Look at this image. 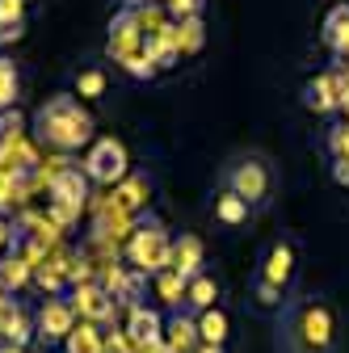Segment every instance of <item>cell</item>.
I'll use <instances>...</instances> for the list:
<instances>
[{
    "label": "cell",
    "instance_id": "1",
    "mask_svg": "<svg viewBox=\"0 0 349 353\" xmlns=\"http://www.w3.org/2000/svg\"><path fill=\"white\" fill-rule=\"evenodd\" d=\"M34 139L51 152H76L93 139V114L80 105V97L59 93L34 110Z\"/></svg>",
    "mask_w": 349,
    "mask_h": 353
},
{
    "label": "cell",
    "instance_id": "2",
    "mask_svg": "<svg viewBox=\"0 0 349 353\" xmlns=\"http://www.w3.org/2000/svg\"><path fill=\"white\" fill-rule=\"evenodd\" d=\"M286 353H332L337 345V316L324 299H303L286 312L282 324Z\"/></svg>",
    "mask_w": 349,
    "mask_h": 353
},
{
    "label": "cell",
    "instance_id": "3",
    "mask_svg": "<svg viewBox=\"0 0 349 353\" xmlns=\"http://www.w3.org/2000/svg\"><path fill=\"white\" fill-rule=\"evenodd\" d=\"M148 21H143V5L139 9H122L114 21H110V42H106V51H110V59L122 68V72H130L135 80H152L156 76V63H152V55H148V34L152 30H143Z\"/></svg>",
    "mask_w": 349,
    "mask_h": 353
},
{
    "label": "cell",
    "instance_id": "4",
    "mask_svg": "<svg viewBox=\"0 0 349 353\" xmlns=\"http://www.w3.org/2000/svg\"><path fill=\"white\" fill-rule=\"evenodd\" d=\"M223 190L244 198L248 206H266L274 198V164L261 152H244L223 168Z\"/></svg>",
    "mask_w": 349,
    "mask_h": 353
},
{
    "label": "cell",
    "instance_id": "5",
    "mask_svg": "<svg viewBox=\"0 0 349 353\" xmlns=\"http://www.w3.org/2000/svg\"><path fill=\"white\" fill-rule=\"evenodd\" d=\"M126 261L135 265L139 274H164L168 265H172V236L164 232L160 219H148V223H139L135 232H130Z\"/></svg>",
    "mask_w": 349,
    "mask_h": 353
},
{
    "label": "cell",
    "instance_id": "6",
    "mask_svg": "<svg viewBox=\"0 0 349 353\" xmlns=\"http://www.w3.org/2000/svg\"><path fill=\"white\" fill-rule=\"evenodd\" d=\"M130 160H126V148L114 139V135H106V139H97L93 148H89V156H84V176L89 181H97V185H122L126 181V168Z\"/></svg>",
    "mask_w": 349,
    "mask_h": 353
},
{
    "label": "cell",
    "instance_id": "7",
    "mask_svg": "<svg viewBox=\"0 0 349 353\" xmlns=\"http://www.w3.org/2000/svg\"><path fill=\"white\" fill-rule=\"evenodd\" d=\"M84 198H89L84 194V172L63 160L51 172V214H55V223H72L80 214V206H84Z\"/></svg>",
    "mask_w": 349,
    "mask_h": 353
},
{
    "label": "cell",
    "instance_id": "8",
    "mask_svg": "<svg viewBox=\"0 0 349 353\" xmlns=\"http://www.w3.org/2000/svg\"><path fill=\"white\" fill-rule=\"evenodd\" d=\"M72 328H76V307H72V299H47V303L38 307L34 332L42 336V345H63Z\"/></svg>",
    "mask_w": 349,
    "mask_h": 353
},
{
    "label": "cell",
    "instance_id": "9",
    "mask_svg": "<svg viewBox=\"0 0 349 353\" xmlns=\"http://www.w3.org/2000/svg\"><path fill=\"white\" fill-rule=\"evenodd\" d=\"M72 307H76V316L84 320V324H106V320H114V294L106 290V286H97V282H80L76 286V294H72Z\"/></svg>",
    "mask_w": 349,
    "mask_h": 353
},
{
    "label": "cell",
    "instance_id": "10",
    "mask_svg": "<svg viewBox=\"0 0 349 353\" xmlns=\"http://www.w3.org/2000/svg\"><path fill=\"white\" fill-rule=\"evenodd\" d=\"M122 332L130 336V345H135L139 353L164 341V324H160V316L152 312V307H143V303H139V307H130V320H126Z\"/></svg>",
    "mask_w": 349,
    "mask_h": 353
},
{
    "label": "cell",
    "instance_id": "11",
    "mask_svg": "<svg viewBox=\"0 0 349 353\" xmlns=\"http://www.w3.org/2000/svg\"><path fill=\"white\" fill-rule=\"evenodd\" d=\"M30 336H34V320H30V312H26L17 299H5V303H0V341L26 349Z\"/></svg>",
    "mask_w": 349,
    "mask_h": 353
},
{
    "label": "cell",
    "instance_id": "12",
    "mask_svg": "<svg viewBox=\"0 0 349 353\" xmlns=\"http://www.w3.org/2000/svg\"><path fill=\"white\" fill-rule=\"evenodd\" d=\"M295 244L290 240H274L270 244V252H266V261H261V278L266 282H274V286H290V278H295Z\"/></svg>",
    "mask_w": 349,
    "mask_h": 353
},
{
    "label": "cell",
    "instance_id": "13",
    "mask_svg": "<svg viewBox=\"0 0 349 353\" xmlns=\"http://www.w3.org/2000/svg\"><path fill=\"white\" fill-rule=\"evenodd\" d=\"M202 256H206L202 240L198 236H181V240H172V265H168V270H177L190 282V278L202 274Z\"/></svg>",
    "mask_w": 349,
    "mask_h": 353
},
{
    "label": "cell",
    "instance_id": "14",
    "mask_svg": "<svg viewBox=\"0 0 349 353\" xmlns=\"http://www.w3.org/2000/svg\"><path fill=\"white\" fill-rule=\"evenodd\" d=\"M303 105L316 110V114H332V110L341 105V88H337V80H332V76L308 80V84H303Z\"/></svg>",
    "mask_w": 349,
    "mask_h": 353
},
{
    "label": "cell",
    "instance_id": "15",
    "mask_svg": "<svg viewBox=\"0 0 349 353\" xmlns=\"http://www.w3.org/2000/svg\"><path fill=\"white\" fill-rule=\"evenodd\" d=\"M198 341H202V336H198V320H190V316H181V312L168 320V328H164V349H168V353H190Z\"/></svg>",
    "mask_w": 349,
    "mask_h": 353
},
{
    "label": "cell",
    "instance_id": "16",
    "mask_svg": "<svg viewBox=\"0 0 349 353\" xmlns=\"http://www.w3.org/2000/svg\"><path fill=\"white\" fill-rule=\"evenodd\" d=\"M63 349H68V353H106V332H101L97 324H84V320H80V324L68 332Z\"/></svg>",
    "mask_w": 349,
    "mask_h": 353
},
{
    "label": "cell",
    "instance_id": "17",
    "mask_svg": "<svg viewBox=\"0 0 349 353\" xmlns=\"http://www.w3.org/2000/svg\"><path fill=\"white\" fill-rule=\"evenodd\" d=\"M248 214H252V206H248L244 198H236L232 190H223L219 198H215V219H219L223 228H240V223H248Z\"/></svg>",
    "mask_w": 349,
    "mask_h": 353
},
{
    "label": "cell",
    "instance_id": "18",
    "mask_svg": "<svg viewBox=\"0 0 349 353\" xmlns=\"http://www.w3.org/2000/svg\"><path fill=\"white\" fill-rule=\"evenodd\" d=\"M34 278V265L26 261V256H5V261H0V286H5V290H21L26 282Z\"/></svg>",
    "mask_w": 349,
    "mask_h": 353
},
{
    "label": "cell",
    "instance_id": "19",
    "mask_svg": "<svg viewBox=\"0 0 349 353\" xmlns=\"http://www.w3.org/2000/svg\"><path fill=\"white\" fill-rule=\"evenodd\" d=\"M215 299H219V286H215V278H206V274L190 278V286H186V303L194 307V312H210Z\"/></svg>",
    "mask_w": 349,
    "mask_h": 353
},
{
    "label": "cell",
    "instance_id": "20",
    "mask_svg": "<svg viewBox=\"0 0 349 353\" xmlns=\"http://www.w3.org/2000/svg\"><path fill=\"white\" fill-rule=\"evenodd\" d=\"M152 190V181L148 176H130V181L118 190V198H114V210H122V214H130V210H139L143 206V194Z\"/></svg>",
    "mask_w": 349,
    "mask_h": 353
},
{
    "label": "cell",
    "instance_id": "21",
    "mask_svg": "<svg viewBox=\"0 0 349 353\" xmlns=\"http://www.w3.org/2000/svg\"><path fill=\"white\" fill-rule=\"evenodd\" d=\"M198 336H202V345H223V341H228V316L219 312V307L202 312V320H198Z\"/></svg>",
    "mask_w": 349,
    "mask_h": 353
},
{
    "label": "cell",
    "instance_id": "22",
    "mask_svg": "<svg viewBox=\"0 0 349 353\" xmlns=\"http://www.w3.org/2000/svg\"><path fill=\"white\" fill-rule=\"evenodd\" d=\"M186 286H190V282H186L177 270H164V274H156V294H160L168 307H181V303H186Z\"/></svg>",
    "mask_w": 349,
    "mask_h": 353
},
{
    "label": "cell",
    "instance_id": "23",
    "mask_svg": "<svg viewBox=\"0 0 349 353\" xmlns=\"http://www.w3.org/2000/svg\"><path fill=\"white\" fill-rule=\"evenodd\" d=\"M26 194V176L21 172H5L0 168V214H9Z\"/></svg>",
    "mask_w": 349,
    "mask_h": 353
},
{
    "label": "cell",
    "instance_id": "24",
    "mask_svg": "<svg viewBox=\"0 0 349 353\" xmlns=\"http://www.w3.org/2000/svg\"><path fill=\"white\" fill-rule=\"evenodd\" d=\"M17 143H21V114L5 110V114H0V160H5Z\"/></svg>",
    "mask_w": 349,
    "mask_h": 353
},
{
    "label": "cell",
    "instance_id": "25",
    "mask_svg": "<svg viewBox=\"0 0 349 353\" xmlns=\"http://www.w3.org/2000/svg\"><path fill=\"white\" fill-rule=\"evenodd\" d=\"M177 34H181V55H198V51H202V42H206V34H202V17H186V21H177Z\"/></svg>",
    "mask_w": 349,
    "mask_h": 353
},
{
    "label": "cell",
    "instance_id": "26",
    "mask_svg": "<svg viewBox=\"0 0 349 353\" xmlns=\"http://www.w3.org/2000/svg\"><path fill=\"white\" fill-rule=\"evenodd\" d=\"M13 101H17V68L9 59H0V114L13 110Z\"/></svg>",
    "mask_w": 349,
    "mask_h": 353
},
{
    "label": "cell",
    "instance_id": "27",
    "mask_svg": "<svg viewBox=\"0 0 349 353\" xmlns=\"http://www.w3.org/2000/svg\"><path fill=\"white\" fill-rule=\"evenodd\" d=\"M252 294H257V307H266V312H270V307H282V286H274V282H266V278H252Z\"/></svg>",
    "mask_w": 349,
    "mask_h": 353
},
{
    "label": "cell",
    "instance_id": "28",
    "mask_svg": "<svg viewBox=\"0 0 349 353\" xmlns=\"http://www.w3.org/2000/svg\"><path fill=\"white\" fill-rule=\"evenodd\" d=\"M76 93H80V97H101V93H106V72H101V68L80 72V76H76Z\"/></svg>",
    "mask_w": 349,
    "mask_h": 353
},
{
    "label": "cell",
    "instance_id": "29",
    "mask_svg": "<svg viewBox=\"0 0 349 353\" xmlns=\"http://www.w3.org/2000/svg\"><path fill=\"white\" fill-rule=\"evenodd\" d=\"M349 30V5H337L328 17H324V42H328V47H332V42L341 38Z\"/></svg>",
    "mask_w": 349,
    "mask_h": 353
},
{
    "label": "cell",
    "instance_id": "30",
    "mask_svg": "<svg viewBox=\"0 0 349 353\" xmlns=\"http://www.w3.org/2000/svg\"><path fill=\"white\" fill-rule=\"evenodd\" d=\"M168 13H172V21L202 17V0H168Z\"/></svg>",
    "mask_w": 349,
    "mask_h": 353
},
{
    "label": "cell",
    "instance_id": "31",
    "mask_svg": "<svg viewBox=\"0 0 349 353\" xmlns=\"http://www.w3.org/2000/svg\"><path fill=\"white\" fill-rule=\"evenodd\" d=\"M106 353H139V349L130 345L126 332H110V336H106Z\"/></svg>",
    "mask_w": 349,
    "mask_h": 353
},
{
    "label": "cell",
    "instance_id": "32",
    "mask_svg": "<svg viewBox=\"0 0 349 353\" xmlns=\"http://www.w3.org/2000/svg\"><path fill=\"white\" fill-rule=\"evenodd\" d=\"M13 248V228H9V219L0 214V252H9Z\"/></svg>",
    "mask_w": 349,
    "mask_h": 353
},
{
    "label": "cell",
    "instance_id": "33",
    "mask_svg": "<svg viewBox=\"0 0 349 353\" xmlns=\"http://www.w3.org/2000/svg\"><path fill=\"white\" fill-rule=\"evenodd\" d=\"M332 176L341 185H349V160H332Z\"/></svg>",
    "mask_w": 349,
    "mask_h": 353
},
{
    "label": "cell",
    "instance_id": "34",
    "mask_svg": "<svg viewBox=\"0 0 349 353\" xmlns=\"http://www.w3.org/2000/svg\"><path fill=\"white\" fill-rule=\"evenodd\" d=\"M332 51H337V59H349V30H345V34L332 42Z\"/></svg>",
    "mask_w": 349,
    "mask_h": 353
},
{
    "label": "cell",
    "instance_id": "35",
    "mask_svg": "<svg viewBox=\"0 0 349 353\" xmlns=\"http://www.w3.org/2000/svg\"><path fill=\"white\" fill-rule=\"evenodd\" d=\"M198 353H223V345H202Z\"/></svg>",
    "mask_w": 349,
    "mask_h": 353
},
{
    "label": "cell",
    "instance_id": "36",
    "mask_svg": "<svg viewBox=\"0 0 349 353\" xmlns=\"http://www.w3.org/2000/svg\"><path fill=\"white\" fill-rule=\"evenodd\" d=\"M0 353H26L21 345H5V349H0Z\"/></svg>",
    "mask_w": 349,
    "mask_h": 353
},
{
    "label": "cell",
    "instance_id": "37",
    "mask_svg": "<svg viewBox=\"0 0 349 353\" xmlns=\"http://www.w3.org/2000/svg\"><path fill=\"white\" fill-rule=\"evenodd\" d=\"M143 5V0H126V9H139Z\"/></svg>",
    "mask_w": 349,
    "mask_h": 353
},
{
    "label": "cell",
    "instance_id": "38",
    "mask_svg": "<svg viewBox=\"0 0 349 353\" xmlns=\"http://www.w3.org/2000/svg\"><path fill=\"white\" fill-rule=\"evenodd\" d=\"M5 299H9V290H5V286H0V303H5Z\"/></svg>",
    "mask_w": 349,
    "mask_h": 353
},
{
    "label": "cell",
    "instance_id": "39",
    "mask_svg": "<svg viewBox=\"0 0 349 353\" xmlns=\"http://www.w3.org/2000/svg\"><path fill=\"white\" fill-rule=\"evenodd\" d=\"M0 349H5V341H0Z\"/></svg>",
    "mask_w": 349,
    "mask_h": 353
}]
</instances>
